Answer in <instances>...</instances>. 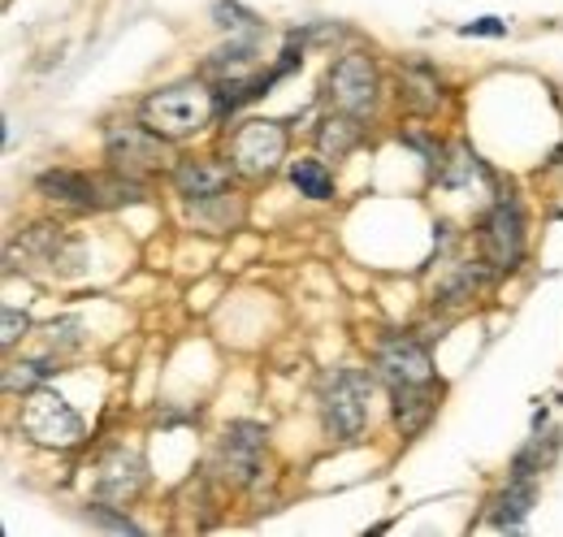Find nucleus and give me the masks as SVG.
I'll list each match as a JSON object with an SVG mask.
<instances>
[{
  "mask_svg": "<svg viewBox=\"0 0 563 537\" xmlns=\"http://www.w3.org/2000/svg\"><path fill=\"white\" fill-rule=\"evenodd\" d=\"M87 525H91V529H113V534H143L131 516H118L104 498H100V503H87Z\"/></svg>",
  "mask_w": 563,
  "mask_h": 537,
  "instance_id": "nucleus-22",
  "label": "nucleus"
},
{
  "mask_svg": "<svg viewBox=\"0 0 563 537\" xmlns=\"http://www.w3.org/2000/svg\"><path fill=\"white\" fill-rule=\"evenodd\" d=\"M368 399H373V373L364 369H339L321 382V429L330 442H355L368 425Z\"/></svg>",
  "mask_w": 563,
  "mask_h": 537,
  "instance_id": "nucleus-2",
  "label": "nucleus"
},
{
  "mask_svg": "<svg viewBox=\"0 0 563 537\" xmlns=\"http://www.w3.org/2000/svg\"><path fill=\"white\" fill-rule=\"evenodd\" d=\"M482 261L494 273H511L525 261V208L516 196H498L482 221Z\"/></svg>",
  "mask_w": 563,
  "mask_h": 537,
  "instance_id": "nucleus-7",
  "label": "nucleus"
},
{
  "mask_svg": "<svg viewBox=\"0 0 563 537\" xmlns=\"http://www.w3.org/2000/svg\"><path fill=\"white\" fill-rule=\"evenodd\" d=\"M217 113V96L209 91V83H174V87H161L143 100L140 118L143 127H152L156 134H165L169 143L178 139H191L212 122Z\"/></svg>",
  "mask_w": 563,
  "mask_h": 537,
  "instance_id": "nucleus-1",
  "label": "nucleus"
},
{
  "mask_svg": "<svg viewBox=\"0 0 563 537\" xmlns=\"http://www.w3.org/2000/svg\"><path fill=\"white\" fill-rule=\"evenodd\" d=\"M399 87H404V100H408V109L412 113H438V105H442V78H438V69L429 66V62H408L404 74H399Z\"/></svg>",
  "mask_w": 563,
  "mask_h": 537,
  "instance_id": "nucleus-17",
  "label": "nucleus"
},
{
  "mask_svg": "<svg viewBox=\"0 0 563 537\" xmlns=\"http://www.w3.org/2000/svg\"><path fill=\"white\" fill-rule=\"evenodd\" d=\"M18 429H22L35 447H48V451H74V447L87 438L82 416H78L57 391H48V386H35V391L26 395L22 412H18Z\"/></svg>",
  "mask_w": 563,
  "mask_h": 537,
  "instance_id": "nucleus-3",
  "label": "nucleus"
},
{
  "mask_svg": "<svg viewBox=\"0 0 563 537\" xmlns=\"http://www.w3.org/2000/svg\"><path fill=\"white\" fill-rule=\"evenodd\" d=\"M360 139H364L360 118L339 113V109H334L330 118H321V127H317V147H321V156H330V161H347Z\"/></svg>",
  "mask_w": 563,
  "mask_h": 537,
  "instance_id": "nucleus-18",
  "label": "nucleus"
},
{
  "mask_svg": "<svg viewBox=\"0 0 563 537\" xmlns=\"http://www.w3.org/2000/svg\"><path fill=\"white\" fill-rule=\"evenodd\" d=\"M143 490V460L140 456H131V451H118L104 472H100V485H96V494L104 498V503H126V498H135Z\"/></svg>",
  "mask_w": 563,
  "mask_h": 537,
  "instance_id": "nucleus-16",
  "label": "nucleus"
},
{
  "mask_svg": "<svg viewBox=\"0 0 563 537\" xmlns=\"http://www.w3.org/2000/svg\"><path fill=\"white\" fill-rule=\"evenodd\" d=\"M438 386L433 382H424V386H395L390 391V399H395V429L404 434V438H421L424 429H429V420H433V412H438Z\"/></svg>",
  "mask_w": 563,
  "mask_h": 537,
  "instance_id": "nucleus-12",
  "label": "nucleus"
},
{
  "mask_svg": "<svg viewBox=\"0 0 563 537\" xmlns=\"http://www.w3.org/2000/svg\"><path fill=\"white\" fill-rule=\"evenodd\" d=\"M533 503H538V481L533 476H511L507 481V490L494 498V516L490 525L494 529H520L525 520H529V512H533Z\"/></svg>",
  "mask_w": 563,
  "mask_h": 537,
  "instance_id": "nucleus-15",
  "label": "nucleus"
},
{
  "mask_svg": "<svg viewBox=\"0 0 563 537\" xmlns=\"http://www.w3.org/2000/svg\"><path fill=\"white\" fill-rule=\"evenodd\" d=\"M286 143H290V134H286L282 122L252 118V122L234 127V134H230V165L243 178H269L286 161Z\"/></svg>",
  "mask_w": 563,
  "mask_h": 537,
  "instance_id": "nucleus-5",
  "label": "nucleus"
},
{
  "mask_svg": "<svg viewBox=\"0 0 563 537\" xmlns=\"http://www.w3.org/2000/svg\"><path fill=\"white\" fill-rule=\"evenodd\" d=\"M290 187L303 200H334V174L325 169V161H312V156L290 161Z\"/></svg>",
  "mask_w": 563,
  "mask_h": 537,
  "instance_id": "nucleus-19",
  "label": "nucleus"
},
{
  "mask_svg": "<svg viewBox=\"0 0 563 537\" xmlns=\"http://www.w3.org/2000/svg\"><path fill=\"white\" fill-rule=\"evenodd\" d=\"M40 196H48L53 204H66L78 212H91V208H104L100 200V174H82V169H44L35 178Z\"/></svg>",
  "mask_w": 563,
  "mask_h": 537,
  "instance_id": "nucleus-11",
  "label": "nucleus"
},
{
  "mask_svg": "<svg viewBox=\"0 0 563 537\" xmlns=\"http://www.w3.org/2000/svg\"><path fill=\"white\" fill-rule=\"evenodd\" d=\"M57 364H62V351L57 355H40V360H22V364H9L4 369V391L9 395H31L40 382H48L53 373H57Z\"/></svg>",
  "mask_w": 563,
  "mask_h": 537,
  "instance_id": "nucleus-20",
  "label": "nucleus"
},
{
  "mask_svg": "<svg viewBox=\"0 0 563 537\" xmlns=\"http://www.w3.org/2000/svg\"><path fill=\"white\" fill-rule=\"evenodd\" d=\"M433 174H438V183H442L446 191H468V187H477V183H486V178H490V174H486V165H482V156H477L464 139H455V143H446V147H442V156H438Z\"/></svg>",
  "mask_w": 563,
  "mask_h": 537,
  "instance_id": "nucleus-13",
  "label": "nucleus"
},
{
  "mask_svg": "<svg viewBox=\"0 0 563 537\" xmlns=\"http://www.w3.org/2000/svg\"><path fill=\"white\" fill-rule=\"evenodd\" d=\"M460 35H468V40H473V35L503 40V35H507V22H503V18H477V22H464V26H460Z\"/></svg>",
  "mask_w": 563,
  "mask_h": 537,
  "instance_id": "nucleus-23",
  "label": "nucleus"
},
{
  "mask_svg": "<svg viewBox=\"0 0 563 537\" xmlns=\"http://www.w3.org/2000/svg\"><path fill=\"white\" fill-rule=\"evenodd\" d=\"M490 277H498V273H494L486 261H477V265H455L442 282H438L433 304H438V308H460V304L477 299V295L490 286Z\"/></svg>",
  "mask_w": 563,
  "mask_h": 537,
  "instance_id": "nucleus-14",
  "label": "nucleus"
},
{
  "mask_svg": "<svg viewBox=\"0 0 563 537\" xmlns=\"http://www.w3.org/2000/svg\"><path fill=\"white\" fill-rule=\"evenodd\" d=\"M212 18H217L221 31H247V35H261L265 31V22L256 13H247L243 4H230V0H217L212 4Z\"/></svg>",
  "mask_w": 563,
  "mask_h": 537,
  "instance_id": "nucleus-21",
  "label": "nucleus"
},
{
  "mask_svg": "<svg viewBox=\"0 0 563 537\" xmlns=\"http://www.w3.org/2000/svg\"><path fill=\"white\" fill-rule=\"evenodd\" d=\"M31 330V321H26V313H18V308H4V335H0V342L4 347H13L18 338Z\"/></svg>",
  "mask_w": 563,
  "mask_h": 537,
  "instance_id": "nucleus-24",
  "label": "nucleus"
},
{
  "mask_svg": "<svg viewBox=\"0 0 563 537\" xmlns=\"http://www.w3.org/2000/svg\"><path fill=\"white\" fill-rule=\"evenodd\" d=\"M325 100L339 113L352 118H368L382 100V78H377V62L368 53H343L334 66L325 69Z\"/></svg>",
  "mask_w": 563,
  "mask_h": 537,
  "instance_id": "nucleus-4",
  "label": "nucleus"
},
{
  "mask_svg": "<svg viewBox=\"0 0 563 537\" xmlns=\"http://www.w3.org/2000/svg\"><path fill=\"white\" fill-rule=\"evenodd\" d=\"M373 373L395 391V386H424L433 382V360L429 347L417 335H386L377 338L373 351Z\"/></svg>",
  "mask_w": 563,
  "mask_h": 537,
  "instance_id": "nucleus-8",
  "label": "nucleus"
},
{
  "mask_svg": "<svg viewBox=\"0 0 563 537\" xmlns=\"http://www.w3.org/2000/svg\"><path fill=\"white\" fill-rule=\"evenodd\" d=\"M165 143H169L165 134H156L152 127H143V122L140 127L135 122H118V127H109V134H104V161L118 174L147 178V174H156L169 161V147Z\"/></svg>",
  "mask_w": 563,
  "mask_h": 537,
  "instance_id": "nucleus-6",
  "label": "nucleus"
},
{
  "mask_svg": "<svg viewBox=\"0 0 563 537\" xmlns=\"http://www.w3.org/2000/svg\"><path fill=\"white\" fill-rule=\"evenodd\" d=\"M265 438H269V429L256 425V420H234V425L221 434L217 460H221V472H225L234 485H252V481H256L261 456H265Z\"/></svg>",
  "mask_w": 563,
  "mask_h": 537,
  "instance_id": "nucleus-9",
  "label": "nucleus"
},
{
  "mask_svg": "<svg viewBox=\"0 0 563 537\" xmlns=\"http://www.w3.org/2000/svg\"><path fill=\"white\" fill-rule=\"evenodd\" d=\"M230 178H234V165L225 161H212V156H191V161H178L174 165V191L183 200H221L230 191Z\"/></svg>",
  "mask_w": 563,
  "mask_h": 537,
  "instance_id": "nucleus-10",
  "label": "nucleus"
}]
</instances>
